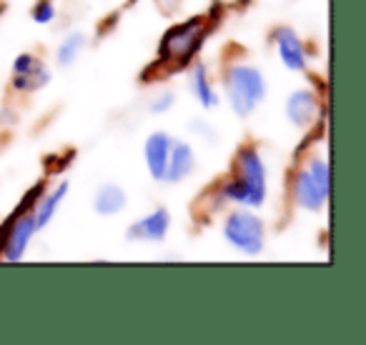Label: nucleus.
<instances>
[{
  "label": "nucleus",
  "mask_w": 366,
  "mask_h": 345,
  "mask_svg": "<svg viewBox=\"0 0 366 345\" xmlns=\"http://www.w3.org/2000/svg\"><path fill=\"white\" fill-rule=\"evenodd\" d=\"M236 175L221 188L226 200L246 208H259L266 200V165L254 145H244L236 155Z\"/></svg>",
  "instance_id": "1"
},
{
  "label": "nucleus",
  "mask_w": 366,
  "mask_h": 345,
  "mask_svg": "<svg viewBox=\"0 0 366 345\" xmlns=\"http://www.w3.org/2000/svg\"><path fill=\"white\" fill-rule=\"evenodd\" d=\"M226 93H229V103L236 115L249 118L266 98V81L259 68L234 66L226 73Z\"/></svg>",
  "instance_id": "2"
},
{
  "label": "nucleus",
  "mask_w": 366,
  "mask_h": 345,
  "mask_svg": "<svg viewBox=\"0 0 366 345\" xmlns=\"http://www.w3.org/2000/svg\"><path fill=\"white\" fill-rule=\"evenodd\" d=\"M224 235L236 250L246 255H259L264 250V220L251 210H234L224 220Z\"/></svg>",
  "instance_id": "3"
},
{
  "label": "nucleus",
  "mask_w": 366,
  "mask_h": 345,
  "mask_svg": "<svg viewBox=\"0 0 366 345\" xmlns=\"http://www.w3.org/2000/svg\"><path fill=\"white\" fill-rule=\"evenodd\" d=\"M199 41H201V21L194 18V21H189V23L173 26L171 31L163 36L161 53L168 58H189L191 53L199 48Z\"/></svg>",
  "instance_id": "4"
},
{
  "label": "nucleus",
  "mask_w": 366,
  "mask_h": 345,
  "mask_svg": "<svg viewBox=\"0 0 366 345\" xmlns=\"http://www.w3.org/2000/svg\"><path fill=\"white\" fill-rule=\"evenodd\" d=\"M51 83V71L31 53H23L13 63V86L16 91H38Z\"/></svg>",
  "instance_id": "5"
},
{
  "label": "nucleus",
  "mask_w": 366,
  "mask_h": 345,
  "mask_svg": "<svg viewBox=\"0 0 366 345\" xmlns=\"http://www.w3.org/2000/svg\"><path fill=\"white\" fill-rule=\"evenodd\" d=\"M36 233H38V228H36V218H33V210H26V215L16 213L11 218V228H8L3 255H6L8 260H21L28 243H31V238Z\"/></svg>",
  "instance_id": "6"
},
{
  "label": "nucleus",
  "mask_w": 366,
  "mask_h": 345,
  "mask_svg": "<svg viewBox=\"0 0 366 345\" xmlns=\"http://www.w3.org/2000/svg\"><path fill=\"white\" fill-rule=\"evenodd\" d=\"M168 225H171V213L166 208H156L153 213H148L146 218L136 220V223L128 228L126 238L128 240H163L168 233Z\"/></svg>",
  "instance_id": "7"
},
{
  "label": "nucleus",
  "mask_w": 366,
  "mask_h": 345,
  "mask_svg": "<svg viewBox=\"0 0 366 345\" xmlns=\"http://www.w3.org/2000/svg\"><path fill=\"white\" fill-rule=\"evenodd\" d=\"M171 145H173V138L168 135V133L158 130V133H153V135H148L143 155H146V165H148V172L153 175V180H163L168 155H171Z\"/></svg>",
  "instance_id": "8"
},
{
  "label": "nucleus",
  "mask_w": 366,
  "mask_h": 345,
  "mask_svg": "<svg viewBox=\"0 0 366 345\" xmlns=\"http://www.w3.org/2000/svg\"><path fill=\"white\" fill-rule=\"evenodd\" d=\"M294 198H296V205L304 210H321L324 203L329 200V193L311 178V172L306 170H299L294 178Z\"/></svg>",
  "instance_id": "9"
},
{
  "label": "nucleus",
  "mask_w": 366,
  "mask_h": 345,
  "mask_svg": "<svg viewBox=\"0 0 366 345\" xmlns=\"http://www.w3.org/2000/svg\"><path fill=\"white\" fill-rule=\"evenodd\" d=\"M274 41L276 48H279V58L286 68L291 71H304L306 68V51H304V43L301 38L296 36L291 28H279L274 33Z\"/></svg>",
  "instance_id": "10"
},
{
  "label": "nucleus",
  "mask_w": 366,
  "mask_h": 345,
  "mask_svg": "<svg viewBox=\"0 0 366 345\" xmlns=\"http://www.w3.org/2000/svg\"><path fill=\"white\" fill-rule=\"evenodd\" d=\"M194 165H196L194 148L186 145V143H181V140H173L166 172H163V180H166V183H181L183 178H189L191 172H194Z\"/></svg>",
  "instance_id": "11"
},
{
  "label": "nucleus",
  "mask_w": 366,
  "mask_h": 345,
  "mask_svg": "<svg viewBox=\"0 0 366 345\" xmlns=\"http://www.w3.org/2000/svg\"><path fill=\"white\" fill-rule=\"evenodd\" d=\"M316 110H319V98L314 91H296L286 101V118L299 128H309L316 118Z\"/></svg>",
  "instance_id": "12"
},
{
  "label": "nucleus",
  "mask_w": 366,
  "mask_h": 345,
  "mask_svg": "<svg viewBox=\"0 0 366 345\" xmlns=\"http://www.w3.org/2000/svg\"><path fill=\"white\" fill-rule=\"evenodd\" d=\"M126 200L128 198H126V193H123V188L108 183L98 188L96 198H93V208H96L98 215H116L126 208Z\"/></svg>",
  "instance_id": "13"
},
{
  "label": "nucleus",
  "mask_w": 366,
  "mask_h": 345,
  "mask_svg": "<svg viewBox=\"0 0 366 345\" xmlns=\"http://www.w3.org/2000/svg\"><path fill=\"white\" fill-rule=\"evenodd\" d=\"M68 195V183H61L53 193H48L43 200H38L36 210H33V218H36V228H46L48 223L53 220V215H56L58 210V203H61L63 198Z\"/></svg>",
  "instance_id": "14"
},
{
  "label": "nucleus",
  "mask_w": 366,
  "mask_h": 345,
  "mask_svg": "<svg viewBox=\"0 0 366 345\" xmlns=\"http://www.w3.org/2000/svg\"><path fill=\"white\" fill-rule=\"evenodd\" d=\"M191 86H194V96L199 98V103L204 108H214L216 103H219V96H216V91L211 88L209 76H206V66H201V63L194 68V76H191Z\"/></svg>",
  "instance_id": "15"
},
{
  "label": "nucleus",
  "mask_w": 366,
  "mask_h": 345,
  "mask_svg": "<svg viewBox=\"0 0 366 345\" xmlns=\"http://www.w3.org/2000/svg\"><path fill=\"white\" fill-rule=\"evenodd\" d=\"M83 48H86V36H83V33H71V36H66L56 53L58 66L71 68L73 63L78 61V56L83 53Z\"/></svg>",
  "instance_id": "16"
},
{
  "label": "nucleus",
  "mask_w": 366,
  "mask_h": 345,
  "mask_svg": "<svg viewBox=\"0 0 366 345\" xmlns=\"http://www.w3.org/2000/svg\"><path fill=\"white\" fill-rule=\"evenodd\" d=\"M306 170L311 172V178L316 180V183L321 185V188L329 193V183H331V175H329V165H326L324 160H311L309 163V168Z\"/></svg>",
  "instance_id": "17"
},
{
  "label": "nucleus",
  "mask_w": 366,
  "mask_h": 345,
  "mask_svg": "<svg viewBox=\"0 0 366 345\" xmlns=\"http://www.w3.org/2000/svg\"><path fill=\"white\" fill-rule=\"evenodd\" d=\"M53 18H56V8H53L51 3H38L36 11H33V21L41 23V26H46V23H51Z\"/></svg>",
  "instance_id": "18"
},
{
  "label": "nucleus",
  "mask_w": 366,
  "mask_h": 345,
  "mask_svg": "<svg viewBox=\"0 0 366 345\" xmlns=\"http://www.w3.org/2000/svg\"><path fill=\"white\" fill-rule=\"evenodd\" d=\"M173 98H176V96H173L171 91H168V93H163V96L158 98V101L151 105V113H163V110H168V108L173 105Z\"/></svg>",
  "instance_id": "19"
},
{
  "label": "nucleus",
  "mask_w": 366,
  "mask_h": 345,
  "mask_svg": "<svg viewBox=\"0 0 366 345\" xmlns=\"http://www.w3.org/2000/svg\"><path fill=\"white\" fill-rule=\"evenodd\" d=\"M191 130L194 133H199V135H204V138H209L211 143L216 140V133L209 128V123H201V120H194V125H191Z\"/></svg>",
  "instance_id": "20"
}]
</instances>
